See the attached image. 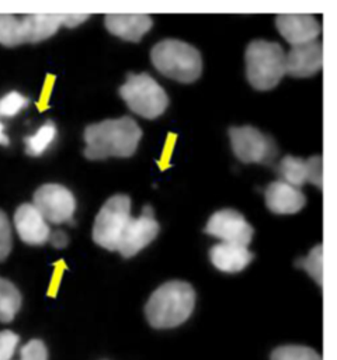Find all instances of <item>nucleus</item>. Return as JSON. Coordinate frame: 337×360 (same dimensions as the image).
Instances as JSON below:
<instances>
[{
	"instance_id": "1",
	"label": "nucleus",
	"mask_w": 337,
	"mask_h": 360,
	"mask_svg": "<svg viewBox=\"0 0 337 360\" xmlns=\"http://www.w3.org/2000/svg\"><path fill=\"white\" fill-rule=\"evenodd\" d=\"M83 138L86 142L84 156L88 160H101L110 156L129 158L138 149L142 129L133 118L125 115L87 125Z\"/></svg>"
},
{
	"instance_id": "2",
	"label": "nucleus",
	"mask_w": 337,
	"mask_h": 360,
	"mask_svg": "<svg viewBox=\"0 0 337 360\" xmlns=\"http://www.w3.org/2000/svg\"><path fill=\"white\" fill-rule=\"evenodd\" d=\"M195 307V291L191 284L171 280L157 287L145 305V315L150 326L170 329L184 323Z\"/></svg>"
},
{
	"instance_id": "3",
	"label": "nucleus",
	"mask_w": 337,
	"mask_h": 360,
	"mask_svg": "<svg viewBox=\"0 0 337 360\" xmlns=\"http://www.w3.org/2000/svg\"><path fill=\"white\" fill-rule=\"evenodd\" d=\"M150 60L163 76L180 83H192L202 73L199 51L180 39H163L150 49Z\"/></svg>"
},
{
	"instance_id": "4",
	"label": "nucleus",
	"mask_w": 337,
	"mask_h": 360,
	"mask_svg": "<svg viewBox=\"0 0 337 360\" xmlns=\"http://www.w3.org/2000/svg\"><path fill=\"white\" fill-rule=\"evenodd\" d=\"M244 59L247 80L256 90H271L286 75L285 51L278 42L254 39L247 45Z\"/></svg>"
},
{
	"instance_id": "5",
	"label": "nucleus",
	"mask_w": 337,
	"mask_h": 360,
	"mask_svg": "<svg viewBox=\"0 0 337 360\" xmlns=\"http://www.w3.org/2000/svg\"><path fill=\"white\" fill-rule=\"evenodd\" d=\"M119 96L132 112L146 120L160 117L168 107L167 93L149 73H129L119 87Z\"/></svg>"
},
{
	"instance_id": "6",
	"label": "nucleus",
	"mask_w": 337,
	"mask_h": 360,
	"mask_svg": "<svg viewBox=\"0 0 337 360\" xmlns=\"http://www.w3.org/2000/svg\"><path fill=\"white\" fill-rule=\"evenodd\" d=\"M131 219V198L126 194L110 197L95 215L93 225V240L110 250H117L119 238Z\"/></svg>"
},
{
	"instance_id": "7",
	"label": "nucleus",
	"mask_w": 337,
	"mask_h": 360,
	"mask_svg": "<svg viewBox=\"0 0 337 360\" xmlns=\"http://www.w3.org/2000/svg\"><path fill=\"white\" fill-rule=\"evenodd\" d=\"M229 139L234 156L243 163L268 165L277 158L274 139L251 125L230 127Z\"/></svg>"
},
{
	"instance_id": "8",
	"label": "nucleus",
	"mask_w": 337,
	"mask_h": 360,
	"mask_svg": "<svg viewBox=\"0 0 337 360\" xmlns=\"http://www.w3.org/2000/svg\"><path fill=\"white\" fill-rule=\"evenodd\" d=\"M32 205L46 222L63 224L73 218L76 198L67 187L58 183H46L38 187L34 193Z\"/></svg>"
},
{
	"instance_id": "9",
	"label": "nucleus",
	"mask_w": 337,
	"mask_h": 360,
	"mask_svg": "<svg viewBox=\"0 0 337 360\" xmlns=\"http://www.w3.org/2000/svg\"><path fill=\"white\" fill-rule=\"evenodd\" d=\"M205 232L223 243L247 246L253 239V226L236 210L225 208L213 212L205 225Z\"/></svg>"
},
{
	"instance_id": "10",
	"label": "nucleus",
	"mask_w": 337,
	"mask_h": 360,
	"mask_svg": "<svg viewBox=\"0 0 337 360\" xmlns=\"http://www.w3.org/2000/svg\"><path fill=\"white\" fill-rule=\"evenodd\" d=\"M159 231L160 226L154 218V212L150 205H146L139 217H131L128 221L117 245V250L124 257H132L154 240Z\"/></svg>"
},
{
	"instance_id": "11",
	"label": "nucleus",
	"mask_w": 337,
	"mask_h": 360,
	"mask_svg": "<svg viewBox=\"0 0 337 360\" xmlns=\"http://www.w3.org/2000/svg\"><path fill=\"white\" fill-rule=\"evenodd\" d=\"M278 173L282 181L299 188L310 183L322 188L323 186V160L322 156H310L308 159L286 155L278 165Z\"/></svg>"
},
{
	"instance_id": "12",
	"label": "nucleus",
	"mask_w": 337,
	"mask_h": 360,
	"mask_svg": "<svg viewBox=\"0 0 337 360\" xmlns=\"http://www.w3.org/2000/svg\"><path fill=\"white\" fill-rule=\"evenodd\" d=\"M14 226L20 239L32 246L48 242L51 228L45 218L31 202H22L14 212Z\"/></svg>"
},
{
	"instance_id": "13",
	"label": "nucleus",
	"mask_w": 337,
	"mask_h": 360,
	"mask_svg": "<svg viewBox=\"0 0 337 360\" xmlns=\"http://www.w3.org/2000/svg\"><path fill=\"white\" fill-rule=\"evenodd\" d=\"M275 27L292 46L313 42L320 34V24L312 14H278Z\"/></svg>"
},
{
	"instance_id": "14",
	"label": "nucleus",
	"mask_w": 337,
	"mask_h": 360,
	"mask_svg": "<svg viewBox=\"0 0 337 360\" xmlns=\"http://www.w3.org/2000/svg\"><path fill=\"white\" fill-rule=\"evenodd\" d=\"M323 65V48L317 41L295 45L285 53V73L293 77H310Z\"/></svg>"
},
{
	"instance_id": "15",
	"label": "nucleus",
	"mask_w": 337,
	"mask_h": 360,
	"mask_svg": "<svg viewBox=\"0 0 337 360\" xmlns=\"http://www.w3.org/2000/svg\"><path fill=\"white\" fill-rule=\"evenodd\" d=\"M264 200H265L267 208L271 212L279 214V215L296 214L306 204L305 194L299 188L282 180L272 181L267 186L264 191Z\"/></svg>"
},
{
	"instance_id": "16",
	"label": "nucleus",
	"mask_w": 337,
	"mask_h": 360,
	"mask_svg": "<svg viewBox=\"0 0 337 360\" xmlns=\"http://www.w3.org/2000/svg\"><path fill=\"white\" fill-rule=\"evenodd\" d=\"M104 25L110 34L131 42H139L153 25L147 14H107Z\"/></svg>"
},
{
	"instance_id": "17",
	"label": "nucleus",
	"mask_w": 337,
	"mask_h": 360,
	"mask_svg": "<svg viewBox=\"0 0 337 360\" xmlns=\"http://www.w3.org/2000/svg\"><path fill=\"white\" fill-rule=\"evenodd\" d=\"M253 253L247 246L233 243H216L209 249V260L219 271L223 273H239L246 269L251 260Z\"/></svg>"
},
{
	"instance_id": "18",
	"label": "nucleus",
	"mask_w": 337,
	"mask_h": 360,
	"mask_svg": "<svg viewBox=\"0 0 337 360\" xmlns=\"http://www.w3.org/2000/svg\"><path fill=\"white\" fill-rule=\"evenodd\" d=\"M58 128L52 121H45L34 134L24 138L25 152L32 158L44 155L56 141Z\"/></svg>"
},
{
	"instance_id": "19",
	"label": "nucleus",
	"mask_w": 337,
	"mask_h": 360,
	"mask_svg": "<svg viewBox=\"0 0 337 360\" xmlns=\"http://www.w3.org/2000/svg\"><path fill=\"white\" fill-rule=\"evenodd\" d=\"M22 304L20 290L10 280L0 277V322H11Z\"/></svg>"
},
{
	"instance_id": "20",
	"label": "nucleus",
	"mask_w": 337,
	"mask_h": 360,
	"mask_svg": "<svg viewBox=\"0 0 337 360\" xmlns=\"http://www.w3.org/2000/svg\"><path fill=\"white\" fill-rule=\"evenodd\" d=\"M24 44L21 18L13 14H0V45L17 46Z\"/></svg>"
},
{
	"instance_id": "21",
	"label": "nucleus",
	"mask_w": 337,
	"mask_h": 360,
	"mask_svg": "<svg viewBox=\"0 0 337 360\" xmlns=\"http://www.w3.org/2000/svg\"><path fill=\"white\" fill-rule=\"evenodd\" d=\"M270 360H322V356L312 347L300 345H285L275 347Z\"/></svg>"
},
{
	"instance_id": "22",
	"label": "nucleus",
	"mask_w": 337,
	"mask_h": 360,
	"mask_svg": "<svg viewBox=\"0 0 337 360\" xmlns=\"http://www.w3.org/2000/svg\"><path fill=\"white\" fill-rule=\"evenodd\" d=\"M296 266L303 269L319 285L323 283V246L316 245L308 256L296 260Z\"/></svg>"
},
{
	"instance_id": "23",
	"label": "nucleus",
	"mask_w": 337,
	"mask_h": 360,
	"mask_svg": "<svg viewBox=\"0 0 337 360\" xmlns=\"http://www.w3.org/2000/svg\"><path fill=\"white\" fill-rule=\"evenodd\" d=\"M29 104L28 97L17 90H11L0 97V118H13Z\"/></svg>"
},
{
	"instance_id": "24",
	"label": "nucleus",
	"mask_w": 337,
	"mask_h": 360,
	"mask_svg": "<svg viewBox=\"0 0 337 360\" xmlns=\"http://www.w3.org/2000/svg\"><path fill=\"white\" fill-rule=\"evenodd\" d=\"M20 360H48L46 345L41 339L28 340L20 350Z\"/></svg>"
},
{
	"instance_id": "25",
	"label": "nucleus",
	"mask_w": 337,
	"mask_h": 360,
	"mask_svg": "<svg viewBox=\"0 0 337 360\" xmlns=\"http://www.w3.org/2000/svg\"><path fill=\"white\" fill-rule=\"evenodd\" d=\"M13 233L8 217L4 211H0V262H3L11 252Z\"/></svg>"
},
{
	"instance_id": "26",
	"label": "nucleus",
	"mask_w": 337,
	"mask_h": 360,
	"mask_svg": "<svg viewBox=\"0 0 337 360\" xmlns=\"http://www.w3.org/2000/svg\"><path fill=\"white\" fill-rule=\"evenodd\" d=\"M20 342V336L8 329L0 330V360H11L17 346Z\"/></svg>"
},
{
	"instance_id": "27",
	"label": "nucleus",
	"mask_w": 337,
	"mask_h": 360,
	"mask_svg": "<svg viewBox=\"0 0 337 360\" xmlns=\"http://www.w3.org/2000/svg\"><path fill=\"white\" fill-rule=\"evenodd\" d=\"M48 242H49L53 248H56V249H63V248H66V245L69 243V238H67V235H66L63 231L58 229V231H53V232L51 231V235H49Z\"/></svg>"
},
{
	"instance_id": "28",
	"label": "nucleus",
	"mask_w": 337,
	"mask_h": 360,
	"mask_svg": "<svg viewBox=\"0 0 337 360\" xmlns=\"http://www.w3.org/2000/svg\"><path fill=\"white\" fill-rule=\"evenodd\" d=\"M0 145L1 146H8L10 145V138L6 134V127H4L1 120H0Z\"/></svg>"
}]
</instances>
